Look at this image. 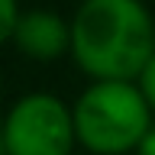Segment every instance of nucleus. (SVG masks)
Instances as JSON below:
<instances>
[{
	"mask_svg": "<svg viewBox=\"0 0 155 155\" xmlns=\"http://www.w3.org/2000/svg\"><path fill=\"white\" fill-rule=\"evenodd\" d=\"M71 55L91 81H139L155 55V19L142 0H81Z\"/></svg>",
	"mask_w": 155,
	"mask_h": 155,
	"instance_id": "obj_1",
	"label": "nucleus"
},
{
	"mask_svg": "<svg viewBox=\"0 0 155 155\" xmlns=\"http://www.w3.org/2000/svg\"><path fill=\"white\" fill-rule=\"evenodd\" d=\"M74 136L91 155L136 152L152 133V110L136 81H94L71 107Z\"/></svg>",
	"mask_w": 155,
	"mask_h": 155,
	"instance_id": "obj_2",
	"label": "nucleus"
},
{
	"mask_svg": "<svg viewBox=\"0 0 155 155\" xmlns=\"http://www.w3.org/2000/svg\"><path fill=\"white\" fill-rule=\"evenodd\" d=\"M74 142L71 107L48 91L19 97L3 116V155H71Z\"/></svg>",
	"mask_w": 155,
	"mask_h": 155,
	"instance_id": "obj_3",
	"label": "nucleus"
},
{
	"mask_svg": "<svg viewBox=\"0 0 155 155\" xmlns=\"http://www.w3.org/2000/svg\"><path fill=\"white\" fill-rule=\"evenodd\" d=\"M13 45L36 61H55L71 52V19L55 10H26L16 23Z\"/></svg>",
	"mask_w": 155,
	"mask_h": 155,
	"instance_id": "obj_4",
	"label": "nucleus"
},
{
	"mask_svg": "<svg viewBox=\"0 0 155 155\" xmlns=\"http://www.w3.org/2000/svg\"><path fill=\"white\" fill-rule=\"evenodd\" d=\"M19 16H23V10H19L16 0H0V45L3 42H13Z\"/></svg>",
	"mask_w": 155,
	"mask_h": 155,
	"instance_id": "obj_5",
	"label": "nucleus"
},
{
	"mask_svg": "<svg viewBox=\"0 0 155 155\" xmlns=\"http://www.w3.org/2000/svg\"><path fill=\"white\" fill-rule=\"evenodd\" d=\"M136 87L142 91L145 104H149V110H152V116H155V55H152V61H149V65L142 68V74H139Z\"/></svg>",
	"mask_w": 155,
	"mask_h": 155,
	"instance_id": "obj_6",
	"label": "nucleus"
},
{
	"mask_svg": "<svg viewBox=\"0 0 155 155\" xmlns=\"http://www.w3.org/2000/svg\"><path fill=\"white\" fill-rule=\"evenodd\" d=\"M136 155H155V126H152V133L142 139V145L136 149Z\"/></svg>",
	"mask_w": 155,
	"mask_h": 155,
	"instance_id": "obj_7",
	"label": "nucleus"
},
{
	"mask_svg": "<svg viewBox=\"0 0 155 155\" xmlns=\"http://www.w3.org/2000/svg\"><path fill=\"white\" fill-rule=\"evenodd\" d=\"M0 155H3V120H0Z\"/></svg>",
	"mask_w": 155,
	"mask_h": 155,
	"instance_id": "obj_8",
	"label": "nucleus"
}]
</instances>
